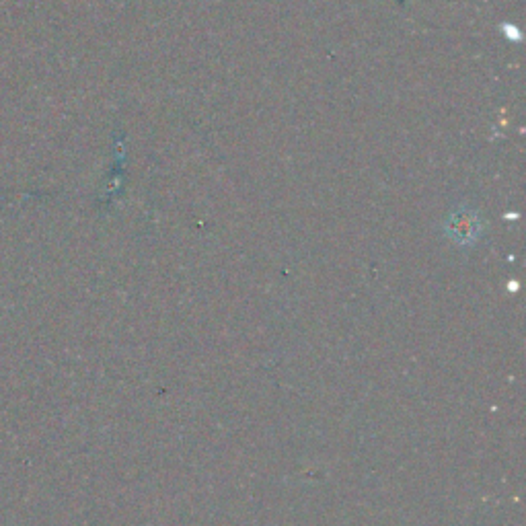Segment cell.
<instances>
[{"label": "cell", "instance_id": "1", "mask_svg": "<svg viewBox=\"0 0 526 526\" xmlns=\"http://www.w3.org/2000/svg\"><path fill=\"white\" fill-rule=\"evenodd\" d=\"M444 231L455 243L467 247V245H473L479 241L481 231H483V222L479 220L475 210L457 208L448 214V218L444 222Z\"/></svg>", "mask_w": 526, "mask_h": 526}]
</instances>
